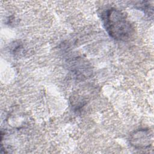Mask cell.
<instances>
[{"instance_id":"obj_1","label":"cell","mask_w":154,"mask_h":154,"mask_svg":"<svg viewBox=\"0 0 154 154\" xmlns=\"http://www.w3.org/2000/svg\"><path fill=\"white\" fill-rule=\"evenodd\" d=\"M102 18L104 26L113 38L127 40L134 34V28L125 14L121 11L111 8L103 12Z\"/></svg>"},{"instance_id":"obj_2","label":"cell","mask_w":154,"mask_h":154,"mask_svg":"<svg viewBox=\"0 0 154 154\" xmlns=\"http://www.w3.org/2000/svg\"><path fill=\"white\" fill-rule=\"evenodd\" d=\"M131 144L137 149L149 147L152 142V134L149 129H139L134 131L130 137Z\"/></svg>"}]
</instances>
